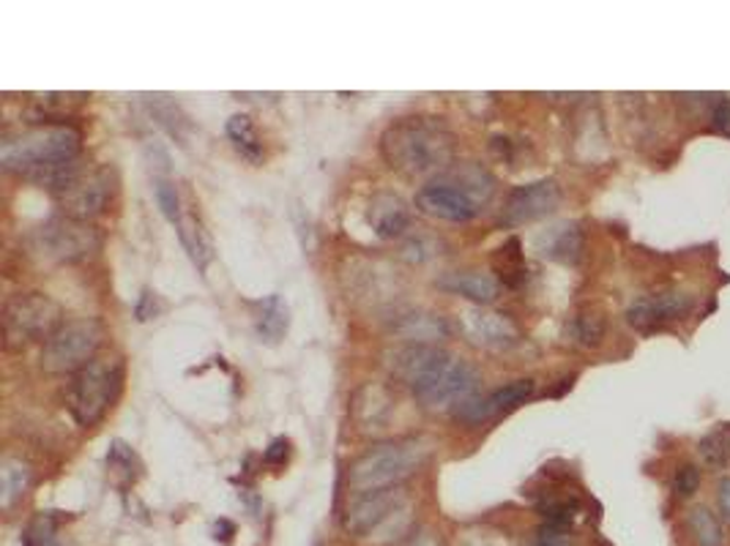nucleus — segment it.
<instances>
[{
    "label": "nucleus",
    "mask_w": 730,
    "mask_h": 546,
    "mask_svg": "<svg viewBox=\"0 0 730 546\" xmlns=\"http://www.w3.org/2000/svg\"><path fill=\"white\" fill-rule=\"evenodd\" d=\"M384 358L389 375L411 388L427 410H457L479 385V371L438 344H402Z\"/></svg>",
    "instance_id": "nucleus-1"
},
{
    "label": "nucleus",
    "mask_w": 730,
    "mask_h": 546,
    "mask_svg": "<svg viewBox=\"0 0 730 546\" xmlns=\"http://www.w3.org/2000/svg\"><path fill=\"white\" fill-rule=\"evenodd\" d=\"M380 153L397 175L429 183L457 164V134L444 118L411 115L384 131Z\"/></svg>",
    "instance_id": "nucleus-2"
},
{
    "label": "nucleus",
    "mask_w": 730,
    "mask_h": 546,
    "mask_svg": "<svg viewBox=\"0 0 730 546\" xmlns=\"http://www.w3.org/2000/svg\"><path fill=\"white\" fill-rule=\"evenodd\" d=\"M495 194V178L476 162L455 164L449 173L429 180L413 197L419 213L440 222L466 224L484 211Z\"/></svg>",
    "instance_id": "nucleus-3"
},
{
    "label": "nucleus",
    "mask_w": 730,
    "mask_h": 546,
    "mask_svg": "<svg viewBox=\"0 0 730 546\" xmlns=\"http://www.w3.org/2000/svg\"><path fill=\"white\" fill-rule=\"evenodd\" d=\"M435 442L429 437H400V440L378 442L353 459L345 473L348 495H369V491L400 489L402 480L416 475L433 456Z\"/></svg>",
    "instance_id": "nucleus-4"
},
{
    "label": "nucleus",
    "mask_w": 730,
    "mask_h": 546,
    "mask_svg": "<svg viewBox=\"0 0 730 546\" xmlns=\"http://www.w3.org/2000/svg\"><path fill=\"white\" fill-rule=\"evenodd\" d=\"M83 151V131L69 123H36L0 142V164L7 173L34 180L61 164L74 162Z\"/></svg>",
    "instance_id": "nucleus-5"
},
{
    "label": "nucleus",
    "mask_w": 730,
    "mask_h": 546,
    "mask_svg": "<svg viewBox=\"0 0 730 546\" xmlns=\"http://www.w3.org/2000/svg\"><path fill=\"white\" fill-rule=\"evenodd\" d=\"M34 183L42 189H50L56 194V202L61 205L63 216L91 222L102 216L110 207L113 194H116V173L110 167H89L74 162L61 164L45 175H36Z\"/></svg>",
    "instance_id": "nucleus-6"
},
{
    "label": "nucleus",
    "mask_w": 730,
    "mask_h": 546,
    "mask_svg": "<svg viewBox=\"0 0 730 546\" xmlns=\"http://www.w3.org/2000/svg\"><path fill=\"white\" fill-rule=\"evenodd\" d=\"M123 385V360L118 355H102L89 366L74 371L72 382L67 385V407L78 426L99 424L113 407Z\"/></svg>",
    "instance_id": "nucleus-7"
},
{
    "label": "nucleus",
    "mask_w": 730,
    "mask_h": 546,
    "mask_svg": "<svg viewBox=\"0 0 730 546\" xmlns=\"http://www.w3.org/2000/svg\"><path fill=\"white\" fill-rule=\"evenodd\" d=\"M25 246L31 254L52 265H74L91 260L102 249V233L91 222L61 213L36 224L25 238Z\"/></svg>",
    "instance_id": "nucleus-8"
},
{
    "label": "nucleus",
    "mask_w": 730,
    "mask_h": 546,
    "mask_svg": "<svg viewBox=\"0 0 730 546\" xmlns=\"http://www.w3.org/2000/svg\"><path fill=\"white\" fill-rule=\"evenodd\" d=\"M63 306L45 293H17L3 304V342L7 349H25L47 342L63 325Z\"/></svg>",
    "instance_id": "nucleus-9"
},
{
    "label": "nucleus",
    "mask_w": 730,
    "mask_h": 546,
    "mask_svg": "<svg viewBox=\"0 0 730 546\" xmlns=\"http://www.w3.org/2000/svg\"><path fill=\"white\" fill-rule=\"evenodd\" d=\"M105 336V325L96 317L67 320L42 344V369L50 375H74L96 358Z\"/></svg>",
    "instance_id": "nucleus-10"
},
{
    "label": "nucleus",
    "mask_w": 730,
    "mask_h": 546,
    "mask_svg": "<svg viewBox=\"0 0 730 546\" xmlns=\"http://www.w3.org/2000/svg\"><path fill=\"white\" fill-rule=\"evenodd\" d=\"M405 511V495L400 489L369 491V495H353L342 513V527L348 535H375L391 517Z\"/></svg>",
    "instance_id": "nucleus-11"
},
{
    "label": "nucleus",
    "mask_w": 730,
    "mask_h": 546,
    "mask_svg": "<svg viewBox=\"0 0 730 546\" xmlns=\"http://www.w3.org/2000/svg\"><path fill=\"white\" fill-rule=\"evenodd\" d=\"M561 200H564V194H561L558 180L553 178L515 186L504 202L501 224H504V227H520V224L539 222V218L550 216V213L561 205Z\"/></svg>",
    "instance_id": "nucleus-12"
},
{
    "label": "nucleus",
    "mask_w": 730,
    "mask_h": 546,
    "mask_svg": "<svg viewBox=\"0 0 730 546\" xmlns=\"http://www.w3.org/2000/svg\"><path fill=\"white\" fill-rule=\"evenodd\" d=\"M457 322H460V333L466 336V342L479 349L501 353V349H511L520 342V328H517L509 317L487 309V306L462 309Z\"/></svg>",
    "instance_id": "nucleus-13"
},
{
    "label": "nucleus",
    "mask_w": 730,
    "mask_h": 546,
    "mask_svg": "<svg viewBox=\"0 0 730 546\" xmlns=\"http://www.w3.org/2000/svg\"><path fill=\"white\" fill-rule=\"evenodd\" d=\"M695 309V295L686 289H659V293L643 295L635 304L626 309V322L635 331H657V328L668 325V322L681 320Z\"/></svg>",
    "instance_id": "nucleus-14"
},
{
    "label": "nucleus",
    "mask_w": 730,
    "mask_h": 546,
    "mask_svg": "<svg viewBox=\"0 0 730 546\" xmlns=\"http://www.w3.org/2000/svg\"><path fill=\"white\" fill-rule=\"evenodd\" d=\"M533 388H537V382L526 377V380H515L509 382V385L495 388L487 396H471L455 410V418L466 426L490 424V420L501 418V415L511 413V410H517L520 404H526L528 399L533 396Z\"/></svg>",
    "instance_id": "nucleus-15"
},
{
    "label": "nucleus",
    "mask_w": 730,
    "mask_h": 546,
    "mask_svg": "<svg viewBox=\"0 0 730 546\" xmlns=\"http://www.w3.org/2000/svg\"><path fill=\"white\" fill-rule=\"evenodd\" d=\"M435 287L449 295L473 300L476 306H490L501 298V282L493 273L462 268V271H446L435 278Z\"/></svg>",
    "instance_id": "nucleus-16"
},
{
    "label": "nucleus",
    "mask_w": 730,
    "mask_h": 546,
    "mask_svg": "<svg viewBox=\"0 0 730 546\" xmlns=\"http://www.w3.org/2000/svg\"><path fill=\"white\" fill-rule=\"evenodd\" d=\"M367 222L378 238H402L411 227V207L395 191H375L367 207Z\"/></svg>",
    "instance_id": "nucleus-17"
},
{
    "label": "nucleus",
    "mask_w": 730,
    "mask_h": 546,
    "mask_svg": "<svg viewBox=\"0 0 730 546\" xmlns=\"http://www.w3.org/2000/svg\"><path fill=\"white\" fill-rule=\"evenodd\" d=\"M391 333L402 339L405 344H433L438 339H446L449 325L440 314L427 309H408L391 320Z\"/></svg>",
    "instance_id": "nucleus-18"
},
{
    "label": "nucleus",
    "mask_w": 730,
    "mask_h": 546,
    "mask_svg": "<svg viewBox=\"0 0 730 546\" xmlns=\"http://www.w3.org/2000/svg\"><path fill=\"white\" fill-rule=\"evenodd\" d=\"M582 246H586V238H582V229L577 222L555 224L548 233L539 235V251H542L548 260L566 262V265L580 262Z\"/></svg>",
    "instance_id": "nucleus-19"
},
{
    "label": "nucleus",
    "mask_w": 730,
    "mask_h": 546,
    "mask_svg": "<svg viewBox=\"0 0 730 546\" xmlns=\"http://www.w3.org/2000/svg\"><path fill=\"white\" fill-rule=\"evenodd\" d=\"M287 328H291V306L282 295H269L258 304V314H255V333L260 342L276 344L285 339Z\"/></svg>",
    "instance_id": "nucleus-20"
},
{
    "label": "nucleus",
    "mask_w": 730,
    "mask_h": 546,
    "mask_svg": "<svg viewBox=\"0 0 730 546\" xmlns=\"http://www.w3.org/2000/svg\"><path fill=\"white\" fill-rule=\"evenodd\" d=\"M31 480H34V467L25 462L23 456H3L0 462V502L3 511H12L28 491Z\"/></svg>",
    "instance_id": "nucleus-21"
},
{
    "label": "nucleus",
    "mask_w": 730,
    "mask_h": 546,
    "mask_svg": "<svg viewBox=\"0 0 730 546\" xmlns=\"http://www.w3.org/2000/svg\"><path fill=\"white\" fill-rule=\"evenodd\" d=\"M604 331H608V320H604V314L599 309L577 311V314L569 320V325H566V336H569V342L586 349L599 347L604 339Z\"/></svg>",
    "instance_id": "nucleus-22"
},
{
    "label": "nucleus",
    "mask_w": 730,
    "mask_h": 546,
    "mask_svg": "<svg viewBox=\"0 0 730 546\" xmlns=\"http://www.w3.org/2000/svg\"><path fill=\"white\" fill-rule=\"evenodd\" d=\"M493 271L498 273V282L506 287H517L526 282V257H522L520 238H509L498 246L493 254Z\"/></svg>",
    "instance_id": "nucleus-23"
},
{
    "label": "nucleus",
    "mask_w": 730,
    "mask_h": 546,
    "mask_svg": "<svg viewBox=\"0 0 730 546\" xmlns=\"http://www.w3.org/2000/svg\"><path fill=\"white\" fill-rule=\"evenodd\" d=\"M227 136H231V142L236 145V151L242 153L247 162H252V164L263 162V156H266L263 140H260L258 129H255V123L249 115H233V118L227 120Z\"/></svg>",
    "instance_id": "nucleus-24"
},
{
    "label": "nucleus",
    "mask_w": 730,
    "mask_h": 546,
    "mask_svg": "<svg viewBox=\"0 0 730 546\" xmlns=\"http://www.w3.org/2000/svg\"><path fill=\"white\" fill-rule=\"evenodd\" d=\"M686 527H690L692 538H695L697 546H722L725 544L722 524H719V519L714 517L706 506H695L690 513H686Z\"/></svg>",
    "instance_id": "nucleus-25"
},
{
    "label": "nucleus",
    "mask_w": 730,
    "mask_h": 546,
    "mask_svg": "<svg viewBox=\"0 0 730 546\" xmlns=\"http://www.w3.org/2000/svg\"><path fill=\"white\" fill-rule=\"evenodd\" d=\"M178 235H181V244L187 246L189 257H192L195 265L200 268V271H205V265H209L211 260V244L209 238H205L203 227H200V222L195 216H184L181 222H178Z\"/></svg>",
    "instance_id": "nucleus-26"
},
{
    "label": "nucleus",
    "mask_w": 730,
    "mask_h": 546,
    "mask_svg": "<svg viewBox=\"0 0 730 546\" xmlns=\"http://www.w3.org/2000/svg\"><path fill=\"white\" fill-rule=\"evenodd\" d=\"M697 451H700L703 462H706L708 467H725V464L730 462V426H719L711 435L703 437V440L697 442Z\"/></svg>",
    "instance_id": "nucleus-27"
},
{
    "label": "nucleus",
    "mask_w": 730,
    "mask_h": 546,
    "mask_svg": "<svg viewBox=\"0 0 730 546\" xmlns=\"http://www.w3.org/2000/svg\"><path fill=\"white\" fill-rule=\"evenodd\" d=\"M154 197L160 211L165 213V218L170 224H176L184 218L181 213V200H178V189L176 183L170 180V175H154Z\"/></svg>",
    "instance_id": "nucleus-28"
},
{
    "label": "nucleus",
    "mask_w": 730,
    "mask_h": 546,
    "mask_svg": "<svg viewBox=\"0 0 730 546\" xmlns=\"http://www.w3.org/2000/svg\"><path fill=\"white\" fill-rule=\"evenodd\" d=\"M107 464H110V470H116V473L127 475V480H134V475H138L134 470H140L138 456H134V451L123 440H113L110 453H107Z\"/></svg>",
    "instance_id": "nucleus-29"
},
{
    "label": "nucleus",
    "mask_w": 730,
    "mask_h": 546,
    "mask_svg": "<svg viewBox=\"0 0 730 546\" xmlns=\"http://www.w3.org/2000/svg\"><path fill=\"white\" fill-rule=\"evenodd\" d=\"M700 486V470L695 464H684V467L675 470L673 475V491L679 497H692Z\"/></svg>",
    "instance_id": "nucleus-30"
},
{
    "label": "nucleus",
    "mask_w": 730,
    "mask_h": 546,
    "mask_svg": "<svg viewBox=\"0 0 730 546\" xmlns=\"http://www.w3.org/2000/svg\"><path fill=\"white\" fill-rule=\"evenodd\" d=\"M711 131L730 136V98L717 96L711 104Z\"/></svg>",
    "instance_id": "nucleus-31"
},
{
    "label": "nucleus",
    "mask_w": 730,
    "mask_h": 546,
    "mask_svg": "<svg viewBox=\"0 0 730 546\" xmlns=\"http://www.w3.org/2000/svg\"><path fill=\"white\" fill-rule=\"evenodd\" d=\"M287 453H291V440L276 437V440L269 446V451H266V462L274 464V467H282V464L287 462Z\"/></svg>",
    "instance_id": "nucleus-32"
},
{
    "label": "nucleus",
    "mask_w": 730,
    "mask_h": 546,
    "mask_svg": "<svg viewBox=\"0 0 730 546\" xmlns=\"http://www.w3.org/2000/svg\"><path fill=\"white\" fill-rule=\"evenodd\" d=\"M405 546H444V541H440V533H435L433 527H416Z\"/></svg>",
    "instance_id": "nucleus-33"
},
{
    "label": "nucleus",
    "mask_w": 730,
    "mask_h": 546,
    "mask_svg": "<svg viewBox=\"0 0 730 546\" xmlns=\"http://www.w3.org/2000/svg\"><path fill=\"white\" fill-rule=\"evenodd\" d=\"M717 506L725 522H730V475H725L717 484Z\"/></svg>",
    "instance_id": "nucleus-34"
}]
</instances>
